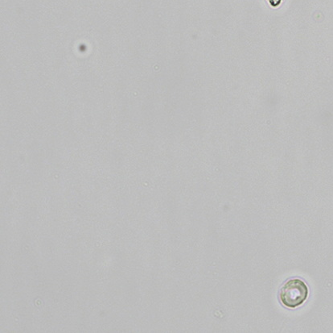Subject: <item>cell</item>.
<instances>
[{"mask_svg": "<svg viewBox=\"0 0 333 333\" xmlns=\"http://www.w3.org/2000/svg\"><path fill=\"white\" fill-rule=\"evenodd\" d=\"M308 297V286L298 278L288 280L280 290V301L286 308H298L305 303Z\"/></svg>", "mask_w": 333, "mask_h": 333, "instance_id": "6da1fadb", "label": "cell"}, {"mask_svg": "<svg viewBox=\"0 0 333 333\" xmlns=\"http://www.w3.org/2000/svg\"><path fill=\"white\" fill-rule=\"evenodd\" d=\"M268 1L273 7H277L282 2V0H268Z\"/></svg>", "mask_w": 333, "mask_h": 333, "instance_id": "7a4b0ae2", "label": "cell"}]
</instances>
